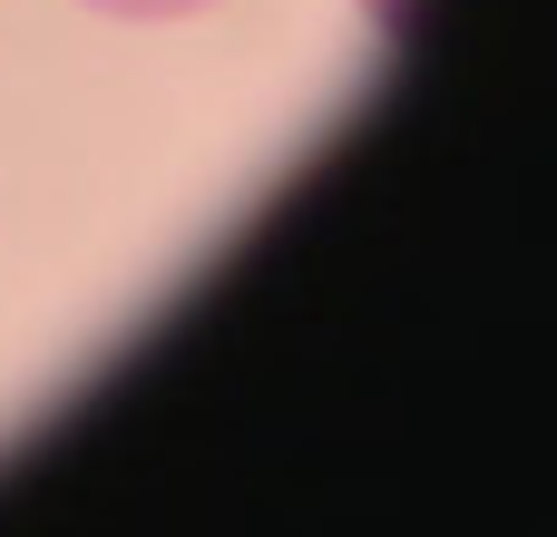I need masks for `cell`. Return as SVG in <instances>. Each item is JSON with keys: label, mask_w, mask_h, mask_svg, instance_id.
<instances>
[{"label": "cell", "mask_w": 557, "mask_h": 537, "mask_svg": "<svg viewBox=\"0 0 557 537\" xmlns=\"http://www.w3.org/2000/svg\"><path fill=\"white\" fill-rule=\"evenodd\" d=\"M88 10H108V20H186L206 0H88Z\"/></svg>", "instance_id": "cell-1"}]
</instances>
